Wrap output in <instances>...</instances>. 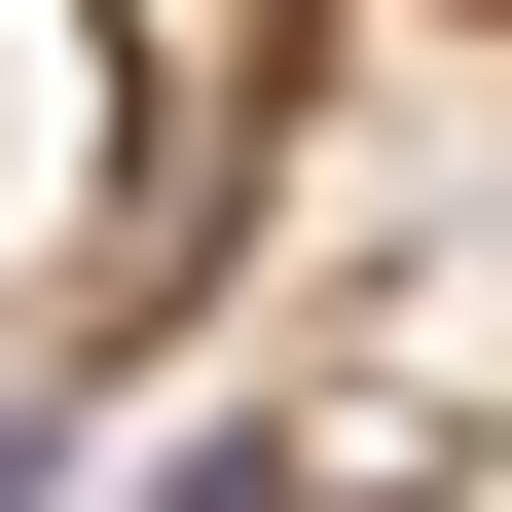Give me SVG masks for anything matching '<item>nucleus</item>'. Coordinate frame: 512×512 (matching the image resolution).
<instances>
[{"mask_svg": "<svg viewBox=\"0 0 512 512\" xmlns=\"http://www.w3.org/2000/svg\"><path fill=\"white\" fill-rule=\"evenodd\" d=\"M147 512H476V476H330V439H183Z\"/></svg>", "mask_w": 512, "mask_h": 512, "instance_id": "obj_1", "label": "nucleus"}]
</instances>
